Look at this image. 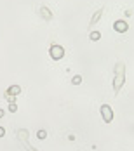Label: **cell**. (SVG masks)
<instances>
[{
  "label": "cell",
  "mask_w": 134,
  "mask_h": 151,
  "mask_svg": "<svg viewBox=\"0 0 134 151\" xmlns=\"http://www.w3.org/2000/svg\"><path fill=\"white\" fill-rule=\"evenodd\" d=\"M124 83H125V64L120 61V63L115 64V76H113V91H115V94L120 92Z\"/></svg>",
  "instance_id": "cell-1"
},
{
  "label": "cell",
  "mask_w": 134,
  "mask_h": 151,
  "mask_svg": "<svg viewBox=\"0 0 134 151\" xmlns=\"http://www.w3.org/2000/svg\"><path fill=\"white\" fill-rule=\"evenodd\" d=\"M49 56L54 61H59V59H63V56H64V49L61 45H58V44H52L51 49H49Z\"/></svg>",
  "instance_id": "cell-2"
},
{
  "label": "cell",
  "mask_w": 134,
  "mask_h": 151,
  "mask_svg": "<svg viewBox=\"0 0 134 151\" xmlns=\"http://www.w3.org/2000/svg\"><path fill=\"white\" fill-rule=\"evenodd\" d=\"M99 111H101V116H103L104 123H110V122L113 120V109H112L110 104H103L99 108Z\"/></svg>",
  "instance_id": "cell-3"
},
{
  "label": "cell",
  "mask_w": 134,
  "mask_h": 151,
  "mask_svg": "<svg viewBox=\"0 0 134 151\" xmlns=\"http://www.w3.org/2000/svg\"><path fill=\"white\" fill-rule=\"evenodd\" d=\"M103 7H99L94 14H92V17H91V23H89V28L91 30H96V24L99 23V19H101V16H103Z\"/></svg>",
  "instance_id": "cell-4"
},
{
  "label": "cell",
  "mask_w": 134,
  "mask_h": 151,
  "mask_svg": "<svg viewBox=\"0 0 134 151\" xmlns=\"http://www.w3.org/2000/svg\"><path fill=\"white\" fill-rule=\"evenodd\" d=\"M127 28H129V26H127V23H125L124 19H117V21L113 23V30L119 31V33H125Z\"/></svg>",
  "instance_id": "cell-5"
},
{
  "label": "cell",
  "mask_w": 134,
  "mask_h": 151,
  "mask_svg": "<svg viewBox=\"0 0 134 151\" xmlns=\"http://www.w3.org/2000/svg\"><path fill=\"white\" fill-rule=\"evenodd\" d=\"M38 14H40V17H42L44 21H51V19H52V12H51V9L45 7V5H42V7L38 9Z\"/></svg>",
  "instance_id": "cell-6"
},
{
  "label": "cell",
  "mask_w": 134,
  "mask_h": 151,
  "mask_svg": "<svg viewBox=\"0 0 134 151\" xmlns=\"http://www.w3.org/2000/svg\"><path fill=\"white\" fill-rule=\"evenodd\" d=\"M5 92H7V94H11V96H14V97H16V96H19V94H21V87H19V85H16V83H14V85H11V87H9V89H7Z\"/></svg>",
  "instance_id": "cell-7"
},
{
  "label": "cell",
  "mask_w": 134,
  "mask_h": 151,
  "mask_svg": "<svg viewBox=\"0 0 134 151\" xmlns=\"http://www.w3.org/2000/svg\"><path fill=\"white\" fill-rule=\"evenodd\" d=\"M89 38H91V42H98V40L101 38V33H99L98 30H92L89 33Z\"/></svg>",
  "instance_id": "cell-8"
},
{
  "label": "cell",
  "mask_w": 134,
  "mask_h": 151,
  "mask_svg": "<svg viewBox=\"0 0 134 151\" xmlns=\"http://www.w3.org/2000/svg\"><path fill=\"white\" fill-rule=\"evenodd\" d=\"M16 134H17V137H19L23 142H25V141H28V130H25V129H19Z\"/></svg>",
  "instance_id": "cell-9"
},
{
  "label": "cell",
  "mask_w": 134,
  "mask_h": 151,
  "mask_svg": "<svg viewBox=\"0 0 134 151\" xmlns=\"http://www.w3.org/2000/svg\"><path fill=\"white\" fill-rule=\"evenodd\" d=\"M72 83H73V85H80V83H82V75H75L73 78H72Z\"/></svg>",
  "instance_id": "cell-10"
},
{
  "label": "cell",
  "mask_w": 134,
  "mask_h": 151,
  "mask_svg": "<svg viewBox=\"0 0 134 151\" xmlns=\"http://www.w3.org/2000/svg\"><path fill=\"white\" fill-rule=\"evenodd\" d=\"M37 137L42 141V139H45V137H47V132H45V130H38V132H37Z\"/></svg>",
  "instance_id": "cell-11"
},
{
  "label": "cell",
  "mask_w": 134,
  "mask_h": 151,
  "mask_svg": "<svg viewBox=\"0 0 134 151\" xmlns=\"http://www.w3.org/2000/svg\"><path fill=\"white\" fill-rule=\"evenodd\" d=\"M4 96H5V99H7L9 103H16V97H14V96H11V94H7V92H5Z\"/></svg>",
  "instance_id": "cell-12"
},
{
  "label": "cell",
  "mask_w": 134,
  "mask_h": 151,
  "mask_svg": "<svg viewBox=\"0 0 134 151\" xmlns=\"http://www.w3.org/2000/svg\"><path fill=\"white\" fill-rule=\"evenodd\" d=\"M9 111H11V113H16V111H17V106H16V103H9Z\"/></svg>",
  "instance_id": "cell-13"
},
{
  "label": "cell",
  "mask_w": 134,
  "mask_h": 151,
  "mask_svg": "<svg viewBox=\"0 0 134 151\" xmlns=\"http://www.w3.org/2000/svg\"><path fill=\"white\" fill-rule=\"evenodd\" d=\"M25 146H26V148H28V150H30V151H37V150H35V148H31L30 144H28V141H25Z\"/></svg>",
  "instance_id": "cell-14"
},
{
  "label": "cell",
  "mask_w": 134,
  "mask_h": 151,
  "mask_svg": "<svg viewBox=\"0 0 134 151\" xmlns=\"http://www.w3.org/2000/svg\"><path fill=\"white\" fill-rule=\"evenodd\" d=\"M5 136V129H4V127H0V137H4Z\"/></svg>",
  "instance_id": "cell-15"
},
{
  "label": "cell",
  "mask_w": 134,
  "mask_h": 151,
  "mask_svg": "<svg viewBox=\"0 0 134 151\" xmlns=\"http://www.w3.org/2000/svg\"><path fill=\"white\" fill-rule=\"evenodd\" d=\"M2 116H4V109H0V118H2Z\"/></svg>",
  "instance_id": "cell-16"
}]
</instances>
